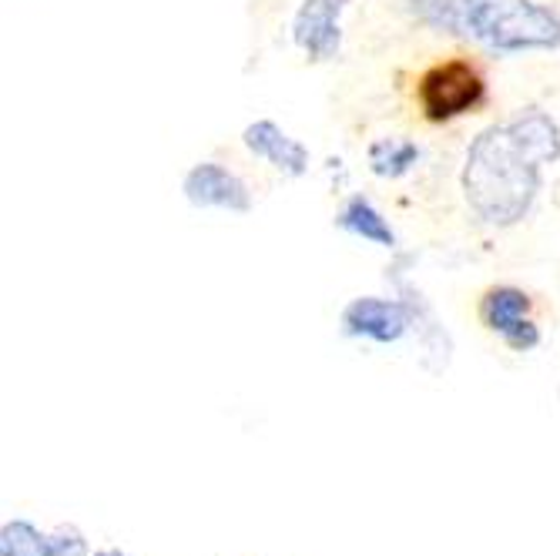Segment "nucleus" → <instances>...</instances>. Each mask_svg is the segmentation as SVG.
Masks as SVG:
<instances>
[{
    "instance_id": "2",
    "label": "nucleus",
    "mask_w": 560,
    "mask_h": 556,
    "mask_svg": "<svg viewBox=\"0 0 560 556\" xmlns=\"http://www.w3.org/2000/svg\"><path fill=\"white\" fill-rule=\"evenodd\" d=\"M467 34L497 55L560 47V14L537 0H464Z\"/></svg>"
},
{
    "instance_id": "5",
    "label": "nucleus",
    "mask_w": 560,
    "mask_h": 556,
    "mask_svg": "<svg viewBox=\"0 0 560 556\" xmlns=\"http://www.w3.org/2000/svg\"><path fill=\"white\" fill-rule=\"evenodd\" d=\"M480 319L514 352H530L540 345V329L530 319V295L514 285H497L483 295Z\"/></svg>"
},
{
    "instance_id": "4",
    "label": "nucleus",
    "mask_w": 560,
    "mask_h": 556,
    "mask_svg": "<svg viewBox=\"0 0 560 556\" xmlns=\"http://www.w3.org/2000/svg\"><path fill=\"white\" fill-rule=\"evenodd\" d=\"M413 319L417 312L410 301L363 295L349 301L339 322H342V335L349 339H370L376 345H393L413 329Z\"/></svg>"
},
{
    "instance_id": "7",
    "label": "nucleus",
    "mask_w": 560,
    "mask_h": 556,
    "mask_svg": "<svg viewBox=\"0 0 560 556\" xmlns=\"http://www.w3.org/2000/svg\"><path fill=\"white\" fill-rule=\"evenodd\" d=\"M0 556H91V546L78 527L65 523L55 533H44L18 517L0 527Z\"/></svg>"
},
{
    "instance_id": "10",
    "label": "nucleus",
    "mask_w": 560,
    "mask_h": 556,
    "mask_svg": "<svg viewBox=\"0 0 560 556\" xmlns=\"http://www.w3.org/2000/svg\"><path fill=\"white\" fill-rule=\"evenodd\" d=\"M336 225H339L342 232L355 235V238L370 241V245L396 248V232H393V225L383 218V212L373 205L370 198H363V194H352V198L346 201L342 212L336 215Z\"/></svg>"
},
{
    "instance_id": "13",
    "label": "nucleus",
    "mask_w": 560,
    "mask_h": 556,
    "mask_svg": "<svg viewBox=\"0 0 560 556\" xmlns=\"http://www.w3.org/2000/svg\"><path fill=\"white\" fill-rule=\"evenodd\" d=\"M94 556H131V553H125L118 546H105V549H94Z\"/></svg>"
},
{
    "instance_id": "11",
    "label": "nucleus",
    "mask_w": 560,
    "mask_h": 556,
    "mask_svg": "<svg viewBox=\"0 0 560 556\" xmlns=\"http://www.w3.org/2000/svg\"><path fill=\"white\" fill-rule=\"evenodd\" d=\"M420 162V147L406 138H380L370 144V168L380 178H402Z\"/></svg>"
},
{
    "instance_id": "3",
    "label": "nucleus",
    "mask_w": 560,
    "mask_h": 556,
    "mask_svg": "<svg viewBox=\"0 0 560 556\" xmlns=\"http://www.w3.org/2000/svg\"><path fill=\"white\" fill-rule=\"evenodd\" d=\"M487 97V81L470 61H443L420 81V105L430 121H453L477 111Z\"/></svg>"
},
{
    "instance_id": "12",
    "label": "nucleus",
    "mask_w": 560,
    "mask_h": 556,
    "mask_svg": "<svg viewBox=\"0 0 560 556\" xmlns=\"http://www.w3.org/2000/svg\"><path fill=\"white\" fill-rule=\"evenodd\" d=\"M410 17L440 34H467L464 0H406Z\"/></svg>"
},
{
    "instance_id": "6",
    "label": "nucleus",
    "mask_w": 560,
    "mask_h": 556,
    "mask_svg": "<svg viewBox=\"0 0 560 556\" xmlns=\"http://www.w3.org/2000/svg\"><path fill=\"white\" fill-rule=\"evenodd\" d=\"M352 0H302L292 17V40L305 58L323 64L332 61L342 47V27L339 17Z\"/></svg>"
},
{
    "instance_id": "1",
    "label": "nucleus",
    "mask_w": 560,
    "mask_h": 556,
    "mask_svg": "<svg viewBox=\"0 0 560 556\" xmlns=\"http://www.w3.org/2000/svg\"><path fill=\"white\" fill-rule=\"evenodd\" d=\"M560 162V128L540 108L483 128L464 158L460 185L470 212L490 228L521 225L540 191V168Z\"/></svg>"
},
{
    "instance_id": "8",
    "label": "nucleus",
    "mask_w": 560,
    "mask_h": 556,
    "mask_svg": "<svg viewBox=\"0 0 560 556\" xmlns=\"http://www.w3.org/2000/svg\"><path fill=\"white\" fill-rule=\"evenodd\" d=\"M182 191L188 198V205L195 209H222V212H238V215L252 209V194L245 181L215 162H198L185 175Z\"/></svg>"
},
{
    "instance_id": "9",
    "label": "nucleus",
    "mask_w": 560,
    "mask_h": 556,
    "mask_svg": "<svg viewBox=\"0 0 560 556\" xmlns=\"http://www.w3.org/2000/svg\"><path fill=\"white\" fill-rule=\"evenodd\" d=\"M242 144L252 151L256 158L269 162L276 171L289 175V178H302L310 171V147L302 141L289 138L276 121H252L245 131H242Z\"/></svg>"
}]
</instances>
